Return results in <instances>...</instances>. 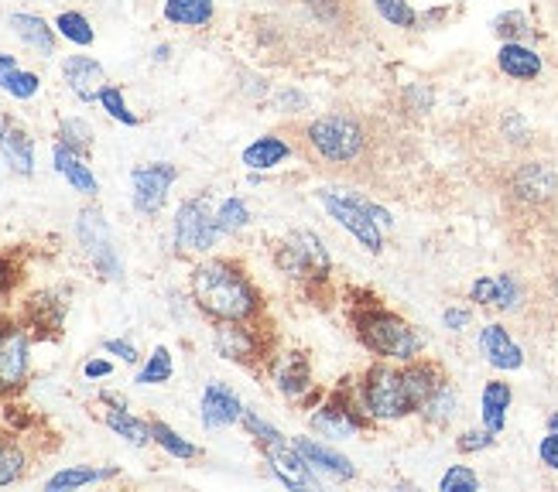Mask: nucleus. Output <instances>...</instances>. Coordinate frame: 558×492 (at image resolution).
<instances>
[{"label": "nucleus", "mask_w": 558, "mask_h": 492, "mask_svg": "<svg viewBox=\"0 0 558 492\" xmlns=\"http://www.w3.org/2000/svg\"><path fill=\"white\" fill-rule=\"evenodd\" d=\"M470 325V311L466 308H449L446 311V329L459 332V329H466Z\"/></svg>", "instance_id": "nucleus-52"}, {"label": "nucleus", "mask_w": 558, "mask_h": 492, "mask_svg": "<svg viewBox=\"0 0 558 492\" xmlns=\"http://www.w3.org/2000/svg\"><path fill=\"white\" fill-rule=\"evenodd\" d=\"M295 448L305 455V462L312 465L315 472H329V476H336V479H356L353 462L343 458L339 452H332V448H326V445H319V441L299 438V441H295Z\"/></svg>", "instance_id": "nucleus-27"}, {"label": "nucleus", "mask_w": 558, "mask_h": 492, "mask_svg": "<svg viewBox=\"0 0 558 492\" xmlns=\"http://www.w3.org/2000/svg\"><path fill=\"white\" fill-rule=\"evenodd\" d=\"M371 4L387 24H391V28H415L418 24V14L408 0H371Z\"/></svg>", "instance_id": "nucleus-39"}, {"label": "nucleus", "mask_w": 558, "mask_h": 492, "mask_svg": "<svg viewBox=\"0 0 558 492\" xmlns=\"http://www.w3.org/2000/svg\"><path fill=\"white\" fill-rule=\"evenodd\" d=\"M353 329H356V339L363 342V349L380 356V359L408 362V359H415L422 353L418 332L411 329L401 315L377 305V298L353 308Z\"/></svg>", "instance_id": "nucleus-5"}, {"label": "nucleus", "mask_w": 558, "mask_h": 492, "mask_svg": "<svg viewBox=\"0 0 558 492\" xmlns=\"http://www.w3.org/2000/svg\"><path fill=\"white\" fill-rule=\"evenodd\" d=\"M490 445H494V431H490V428H483V431H466L463 438L456 441V448L463 452V455L483 452V448H490Z\"/></svg>", "instance_id": "nucleus-46"}, {"label": "nucleus", "mask_w": 558, "mask_h": 492, "mask_svg": "<svg viewBox=\"0 0 558 492\" xmlns=\"http://www.w3.org/2000/svg\"><path fill=\"white\" fill-rule=\"evenodd\" d=\"M494 32L504 38V41H527L531 38V24L521 11H507L494 21Z\"/></svg>", "instance_id": "nucleus-41"}, {"label": "nucleus", "mask_w": 558, "mask_h": 492, "mask_svg": "<svg viewBox=\"0 0 558 492\" xmlns=\"http://www.w3.org/2000/svg\"><path fill=\"white\" fill-rule=\"evenodd\" d=\"M56 32H59L65 41L80 45V48L93 45V38H96L93 24H89L86 14H80V11H62V14L56 17Z\"/></svg>", "instance_id": "nucleus-37"}, {"label": "nucleus", "mask_w": 558, "mask_h": 492, "mask_svg": "<svg viewBox=\"0 0 558 492\" xmlns=\"http://www.w3.org/2000/svg\"><path fill=\"white\" fill-rule=\"evenodd\" d=\"M401 373H404V386H408V397L411 404H415V414L425 407V401L432 397L435 390H439L446 383V373H442V366L439 362H432V359H408L401 366Z\"/></svg>", "instance_id": "nucleus-21"}, {"label": "nucleus", "mask_w": 558, "mask_h": 492, "mask_svg": "<svg viewBox=\"0 0 558 492\" xmlns=\"http://www.w3.org/2000/svg\"><path fill=\"white\" fill-rule=\"evenodd\" d=\"M0 158L21 179L35 175V137L11 113H0Z\"/></svg>", "instance_id": "nucleus-17"}, {"label": "nucleus", "mask_w": 558, "mask_h": 492, "mask_svg": "<svg viewBox=\"0 0 558 492\" xmlns=\"http://www.w3.org/2000/svg\"><path fill=\"white\" fill-rule=\"evenodd\" d=\"M96 103H100L117 123H124V127H137V123H141V116L137 113H131V107H128V100H124V89H117V86H104V93H100V100H96Z\"/></svg>", "instance_id": "nucleus-40"}, {"label": "nucleus", "mask_w": 558, "mask_h": 492, "mask_svg": "<svg viewBox=\"0 0 558 492\" xmlns=\"http://www.w3.org/2000/svg\"><path fill=\"white\" fill-rule=\"evenodd\" d=\"M511 401H514V393L504 380H490L487 386H483V428H490L494 434H500Z\"/></svg>", "instance_id": "nucleus-32"}, {"label": "nucleus", "mask_w": 558, "mask_h": 492, "mask_svg": "<svg viewBox=\"0 0 558 492\" xmlns=\"http://www.w3.org/2000/svg\"><path fill=\"white\" fill-rule=\"evenodd\" d=\"M32 329L21 315L0 311V401H11L32 380Z\"/></svg>", "instance_id": "nucleus-8"}, {"label": "nucleus", "mask_w": 558, "mask_h": 492, "mask_svg": "<svg viewBox=\"0 0 558 492\" xmlns=\"http://www.w3.org/2000/svg\"><path fill=\"white\" fill-rule=\"evenodd\" d=\"M521 302V284L511 274H500L497 278V308L500 311H514Z\"/></svg>", "instance_id": "nucleus-44"}, {"label": "nucleus", "mask_w": 558, "mask_h": 492, "mask_svg": "<svg viewBox=\"0 0 558 492\" xmlns=\"http://www.w3.org/2000/svg\"><path fill=\"white\" fill-rule=\"evenodd\" d=\"M76 236H80V246L83 254L89 257L93 270L100 274L104 281H124V260L117 254V243H113V233H110V223L100 206H86L80 209V219H76Z\"/></svg>", "instance_id": "nucleus-9"}, {"label": "nucleus", "mask_w": 558, "mask_h": 492, "mask_svg": "<svg viewBox=\"0 0 558 492\" xmlns=\"http://www.w3.org/2000/svg\"><path fill=\"white\" fill-rule=\"evenodd\" d=\"M548 431H551V434H558V414H551V417H548Z\"/></svg>", "instance_id": "nucleus-56"}, {"label": "nucleus", "mask_w": 558, "mask_h": 492, "mask_svg": "<svg viewBox=\"0 0 558 492\" xmlns=\"http://www.w3.org/2000/svg\"><path fill=\"white\" fill-rule=\"evenodd\" d=\"M271 380L281 397H288V401L305 397L312 390V366H308L305 353H281L271 362Z\"/></svg>", "instance_id": "nucleus-20"}, {"label": "nucleus", "mask_w": 558, "mask_h": 492, "mask_svg": "<svg viewBox=\"0 0 558 492\" xmlns=\"http://www.w3.org/2000/svg\"><path fill=\"white\" fill-rule=\"evenodd\" d=\"M100 404H107V407H128V397H120V393L104 390V393H100Z\"/></svg>", "instance_id": "nucleus-54"}, {"label": "nucleus", "mask_w": 558, "mask_h": 492, "mask_svg": "<svg viewBox=\"0 0 558 492\" xmlns=\"http://www.w3.org/2000/svg\"><path fill=\"white\" fill-rule=\"evenodd\" d=\"M504 202L518 219H531V223H542V219H555L558 212V175L548 161L538 158H521L507 168L504 175Z\"/></svg>", "instance_id": "nucleus-4"}, {"label": "nucleus", "mask_w": 558, "mask_h": 492, "mask_svg": "<svg viewBox=\"0 0 558 492\" xmlns=\"http://www.w3.org/2000/svg\"><path fill=\"white\" fill-rule=\"evenodd\" d=\"M371 421H374V417L360 407V401L353 404V401L347 397V390H343V386H339V390L332 393L326 407H319V414H312V428L319 431L323 438H329V441L353 438L356 431H363Z\"/></svg>", "instance_id": "nucleus-14"}, {"label": "nucleus", "mask_w": 558, "mask_h": 492, "mask_svg": "<svg viewBox=\"0 0 558 492\" xmlns=\"http://www.w3.org/2000/svg\"><path fill=\"white\" fill-rule=\"evenodd\" d=\"M21 65H17V59L14 56H8V52H0V89H4L8 86V79L14 76V72H17Z\"/></svg>", "instance_id": "nucleus-53"}, {"label": "nucleus", "mask_w": 558, "mask_h": 492, "mask_svg": "<svg viewBox=\"0 0 558 492\" xmlns=\"http://www.w3.org/2000/svg\"><path fill=\"white\" fill-rule=\"evenodd\" d=\"M17 281H21V274H17L14 260H11V257H0V302H8V298H11L14 287H17Z\"/></svg>", "instance_id": "nucleus-48"}, {"label": "nucleus", "mask_w": 558, "mask_h": 492, "mask_svg": "<svg viewBox=\"0 0 558 492\" xmlns=\"http://www.w3.org/2000/svg\"><path fill=\"white\" fill-rule=\"evenodd\" d=\"M275 263L281 274L295 278V281H326L329 267H332L323 239L308 230H295L291 236H284L275 246Z\"/></svg>", "instance_id": "nucleus-11"}, {"label": "nucleus", "mask_w": 558, "mask_h": 492, "mask_svg": "<svg viewBox=\"0 0 558 492\" xmlns=\"http://www.w3.org/2000/svg\"><path fill=\"white\" fill-rule=\"evenodd\" d=\"M538 455H542V462L548 465V469H555V472H558V434H551V431H548V438H542Z\"/></svg>", "instance_id": "nucleus-51"}, {"label": "nucleus", "mask_w": 558, "mask_h": 492, "mask_svg": "<svg viewBox=\"0 0 558 492\" xmlns=\"http://www.w3.org/2000/svg\"><path fill=\"white\" fill-rule=\"evenodd\" d=\"M151 441L165 455H172L179 462H196L203 455L199 445H192L189 438H182L172 425H165V421H151Z\"/></svg>", "instance_id": "nucleus-33"}, {"label": "nucleus", "mask_w": 558, "mask_h": 492, "mask_svg": "<svg viewBox=\"0 0 558 492\" xmlns=\"http://www.w3.org/2000/svg\"><path fill=\"white\" fill-rule=\"evenodd\" d=\"M356 401L374 421H398V417L415 414V404L408 397L404 373L398 366L377 362L356 383Z\"/></svg>", "instance_id": "nucleus-7"}, {"label": "nucleus", "mask_w": 558, "mask_h": 492, "mask_svg": "<svg viewBox=\"0 0 558 492\" xmlns=\"http://www.w3.org/2000/svg\"><path fill=\"white\" fill-rule=\"evenodd\" d=\"M291 144L281 137V134H268V137H257L247 151H244V164L251 171H268V168H278L284 158H291Z\"/></svg>", "instance_id": "nucleus-30"}, {"label": "nucleus", "mask_w": 558, "mask_h": 492, "mask_svg": "<svg viewBox=\"0 0 558 492\" xmlns=\"http://www.w3.org/2000/svg\"><path fill=\"white\" fill-rule=\"evenodd\" d=\"M456 410H459V397H456V390L449 386V380L432 393V397L425 401V407L418 410L428 425H435V428H442V425H449L452 417H456Z\"/></svg>", "instance_id": "nucleus-35"}, {"label": "nucleus", "mask_w": 558, "mask_h": 492, "mask_svg": "<svg viewBox=\"0 0 558 492\" xmlns=\"http://www.w3.org/2000/svg\"><path fill=\"white\" fill-rule=\"evenodd\" d=\"M247 223H251V209L244 199H227V202H220V209H216V226H220L223 236L240 233Z\"/></svg>", "instance_id": "nucleus-38"}, {"label": "nucleus", "mask_w": 558, "mask_h": 492, "mask_svg": "<svg viewBox=\"0 0 558 492\" xmlns=\"http://www.w3.org/2000/svg\"><path fill=\"white\" fill-rule=\"evenodd\" d=\"M161 14L175 28H206L216 14V4L213 0H165Z\"/></svg>", "instance_id": "nucleus-29"}, {"label": "nucleus", "mask_w": 558, "mask_h": 492, "mask_svg": "<svg viewBox=\"0 0 558 492\" xmlns=\"http://www.w3.org/2000/svg\"><path fill=\"white\" fill-rule=\"evenodd\" d=\"M117 476H120L117 465H107V469H96V465H69V469H59L52 479H48L45 489L48 492H72V489H83V485L110 482Z\"/></svg>", "instance_id": "nucleus-28"}, {"label": "nucleus", "mask_w": 558, "mask_h": 492, "mask_svg": "<svg viewBox=\"0 0 558 492\" xmlns=\"http://www.w3.org/2000/svg\"><path fill=\"white\" fill-rule=\"evenodd\" d=\"M52 164H56L59 175L72 185V192L86 195V199H96V192H100V182H96L93 168L86 164V158H83V155L69 151L65 144H59V140H56V147H52Z\"/></svg>", "instance_id": "nucleus-22"}, {"label": "nucleus", "mask_w": 558, "mask_h": 492, "mask_svg": "<svg viewBox=\"0 0 558 492\" xmlns=\"http://www.w3.org/2000/svg\"><path fill=\"white\" fill-rule=\"evenodd\" d=\"M213 346L223 359L247 369L260 366L264 356H268V342H264L257 322H216Z\"/></svg>", "instance_id": "nucleus-13"}, {"label": "nucleus", "mask_w": 558, "mask_h": 492, "mask_svg": "<svg viewBox=\"0 0 558 492\" xmlns=\"http://www.w3.org/2000/svg\"><path fill=\"white\" fill-rule=\"evenodd\" d=\"M278 35L302 52H347L367 38V0H278Z\"/></svg>", "instance_id": "nucleus-2"}, {"label": "nucleus", "mask_w": 558, "mask_h": 492, "mask_svg": "<svg viewBox=\"0 0 558 492\" xmlns=\"http://www.w3.org/2000/svg\"><path fill=\"white\" fill-rule=\"evenodd\" d=\"M59 144H65L69 151L89 158V151H93V127H89L86 120H80V116H65L59 123Z\"/></svg>", "instance_id": "nucleus-36"}, {"label": "nucleus", "mask_w": 558, "mask_h": 492, "mask_svg": "<svg viewBox=\"0 0 558 492\" xmlns=\"http://www.w3.org/2000/svg\"><path fill=\"white\" fill-rule=\"evenodd\" d=\"M24 472H28V452L14 434L0 431V489L21 482Z\"/></svg>", "instance_id": "nucleus-31"}, {"label": "nucleus", "mask_w": 558, "mask_h": 492, "mask_svg": "<svg viewBox=\"0 0 558 492\" xmlns=\"http://www.w3.org/2000/svg\"><path fill=\"white\" fill-rule=\"evenodd\" d=\"M470 298L476 305H497V278H480L473 287H470Z\"/></svg>", "instance_id": "nucleus-49"}, {"label": "nucleus", "mask_w": 558, "mask_h": 492, "mask_svg": "<svg viewBox=\"0 0 558 492\" xmlns=\"http://www.w3.org/2000/svg\"><path fill=\"white\" fill-rule=\"evenodd\" d=\"M240 421H244V428L257 438V445H264V441L281 438V431H278V428H271V425L264 421V417H257L254 410H244V417H240Z\"/></svg>", "instance_id": "nucleus-45"}, {"label": "nucleus", "mask_w": 558, "mask_h": 492, "mask_svg": "<svg viewBox=\"0 0 558 492\" xmlns=\"http://www.w3.org/2000/svg\"><path fill=\"white\" fill-rule=\"evenodd\" d=\"M104 353H107V356H117L120 362H128V366H137V362H141L137 346H134V342H128V339H107V342H104Z\"/></svg>", "instance_id": "nucleus-47"}, {"label": "nucleus", "mask_w": 558, "mask_h": 492, "mask_svg": "<svg viewBox=\"0 0 558 492\" xmlns=\"http://www.w3.org/2000/svg\"><path fill=\"white\" fill-rule=\"evenodd\" d=\"M260 452H264V458L271 462V472L284 485H291V489H315V485H319V476H315V469L305 462V455L295 445H288L284 438L264 441Z\"/></svg>", "instance_id": "nucleus-16"}, {"label": "nucleus", "mask_w": 558, "mask_h": 492, "mask_svg": "<svg viewBox=\"0 0 558 492\" xmlns=\"http://www.w3.org/2000/svg\"><path fill=\"white\" fill-rule=\"evenodd\" d=\"M104 425H107L117 438H124L128 445H134V448H148V445H155V441H151V421H144V417L131 414V407H107V410H104Z\"/></svg>", "instance_id": "nucleus-26"}, {"label": "nucleus", "mask_w": 558, "mask_h": 492, "mask_svg": "<svg viewBox=\"0 0 558 492\" xmlns=\"http://www.w3.org/2000/svg\"><path fill=\"white\" fill-rule=\"evenodd\" d=\"M497 69L518 83H531L542 76V56L535 48H527L524 41H504L497 52Z\"/></svg>", "instance_id": "nucleus-23"}, {"label": "nucleus", "mask_w": 558, "mask_h": 492, "mask_svg": "<svg viewBox=\"0 0 558 492\" xmlns=\"http://www.w3.org/2000/svg\"><path fill=\"white\" fill-rule=\"evenodd\" d=\"M179 182V168L168 164V161H151V164H137L131 171V202L134 212L144 219H155L165 202H168V192Z\"/></svg>", "instance_id": "nucleus-12"}, {"label": "nucleus", "mask_w": 558, "mask_h": 492, "mask_svg": "<svg viewBox=\"0 0 558 492\" xmlns=\"http://www.w3.org/2000/svg\"><path fill=\"white\" fill-rule=\"evenodd\" d=\"M113 373V362L110 359H100V356H96V359H86L83 362V377L86 380H107Z\"/></svg>", "instance_id": "nucleus-50"}, {"label": "nucleus", "mask_w": 558, "mask_h": 492, "mask_svg": "<svg viewBox=\"0 0 558 492\" xmlns=\"http://www.w3.org/2000/svg\"><path fill=\"white\" fill-rule=\"evenodd\" d=\"M38 89H41V79L35 76V72H24V69H17L4 86V93H11L14 100H32Z\"/></svg>", "instance_id": "nucleus-43"}, {"label": "nucleus", "mask_w": 558, "mask_h": 492, "mask_svg": "<svg viewBox=\"0 0 558 492\" xmlns=\"http://www.w3.org/2000/svg\"><path fill=\"white\" fill-rule=\"evenodd\" d=\"M551 294H555V302H558V267L551 270Z\"/></svg>", "instance_id": "nucleus-55"}, {"label": "nucleus", "mask_w": 558, "mask_h": 492, "mask_svg": "<svg viewBox=\"0 0 558 492\" xmlns=\"http://www.w3.org/2000/svg\"><path fill=\"white\" fill-rule=\"evenodd\" d=\"M442 492H476L480 489V479L466 469V465H452V469L442 476Z\"/></svg>", "instance_id": "nucleus-42"}, {"label": "nucleus", "mask_w": 558, "mask_h": 492, "mask_svg": "<svg viewBox=\"0 0 558 492\" xmlns=\"http://www.w3.org/2000/svg\"><path fill=\"white\" fill-rule=\"evenodd\" d=\"M220 226H216V209L209 206V195H192L175 209L172 219V243L179 254H209L220 243Z\"/></svg>", "instance_id": "nucleus-10"}, {"label": "nucleus", "mask_w": 558, "mask_h": 492, "mask_svg": "<svg viewBox=\"0 0 558 492\" xmlns=\"http://www.w3.org/2000/svg\"><path fill=\"white\" fill-rule=\"evenodd\" d=\"M480 353L487 356L490 366L497 369H521L524 366V353L521 346L511 339L504 325H487L480 332Z\"/></svg>", "instance_id": "nucleus-24"}, {"label": "nucleus", "mask_w": 558, "mask_h": 492, "mask_svg": "<svg viewBox=\"0 0 558 492\" xmlns=\"http://www.w3.org/2000/svg\"><path fill=\"white\" fill-rule=\"evenodd\" d=\"M62 79L65 86L72 89V96L83 103H93V100H100V93L107 86V72L104 65L89 59V56H69L62 62Z\"/></svg>", "instance_id": "nucleus-19"}, {"label": "nucleus", "mask_w": 558, "mask_h": 492, "mask_svg": "<svg viewBox=\"0 0 558 492\" xmlns=\"http://www.w3.org/2000/svg\"><path fill=\"white\" fill-rule=\"evenodd\" d=\"M65 315H69V302L62 291H35L21 308L24 325L38 339H56L65 325Z\"/></svg>", "instance_id": "nucleus-15"}, {"label": "nucleus", "mask_w": 558, "mask_h": 492, "mask_svg": "<svg viewBox=\"0 0 558 492\" xmlns=\"http://www.w3.org/2000/svg\"><path fill=\"white\" fill-rule=\"evenodd\" d=\"M8 24H11V32L32 48V52H38L45 59L56 56V35L59 32L45 17H38V14H11Z\"/></svg>", "instance_id": "nucleus-25"}, {"label": "nucleus", "mask_w": 558, "mask_h": 492, "mask_svg": "<svg viewBox=\"0 0 558 492\" xmlns=\"http://www.w3.org/2000/svg\"><path fill=\"white\" fill-rule=\"evenodd\" d=\"M172 377H175V359H172V353H168V346H155L151 356L141 362L134 383L137 386H161V383H168Z\"/></svg>", "instance_id": "nucleus-34"}, {"label": "nucleus", "mask_w": 558, "mask_h": 492, "mask_svg": "<svg viewBox=\"0 0 558 492\" xmlns=\"http://www.w3.org/2000/svg\"><path fill=\"white\" fill-rule=\"evenodd\" d=\"M240 417H244V404H240L236 393L227 383H220V380L206 383L203 401H199V421H203V428L206 431H220V428L236 425Z\"/></svg>", "instance_id": "nucleus-18"}, {"label": "nucleus", "mask_w": 558, "mask_h": 492, "mask_svg": "<svg viewBox=\"0 0 558 492\" xmlns=\"http://www.w3.org/2000/svg\"><path fill=\"white\" fill-rule=\"evenodd\" d=\"M319 202L329 209V216L336 219L339 226L350 230L371 254L384 250V233L391 226V216H387L377 202H371L367 195H356V192H319Z\"/></svg>", "instance_id": "nucleus-6"}, {"label": "nucleus", "mask_w": 558, "mask_h": 492, "mask_svg": "<svg viewBox=\"0 0 558 492\" xmlns=\"http://www.w3.org/2000/svg\"><path fill=\"white\" fill-rule=\"evenodd\" d=\"M189 294L209 322H260L264 298L236 260L209 257L189 274Z\"/></svg>", "instance_id": "nucleus-3"}, {"label": "nucleus", "mask_w": 558, "mask_h": 492, "mask_svg": "<svg viewBox=\"0 0 558 492\" xmlns=\"http://www.w3.org/2000/svg\"><path fill=\"white\" fill-rule=\"evenodd\" d=\"M295 151L308 168L326 171L336 179L371 182L380 168V131L367 116L356 113H323L284 131Z\"/></svg>", "instance_id": "nucleus-1"}]
</instances>
